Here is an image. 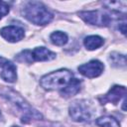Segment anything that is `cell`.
I'll list each match as a JSON object with an SVG mask.
<instances>
[{
    "label": "cell",
    "instance_id": "10",
    "mask_svg": "<svg viewBox=\"0 0 127 127\" xmlns=\"http://www.w3.org/2000/svg\"><path fill=\"white\" fill-rule=\"evenodd\" d=\"M80 84H81V81L79 79L71 78L69 80V82L61 89L62 96L66 97V98L70 97V96H73L74 94H76L80 90Z\"/></svg>",
    "mask_w": 127,
    "mask_h": 127
},
{
    "label": "cell",
    "instance_id": "14",
    "mask_svg": "<svg viewBox=\"0 0 127 127\" xmlns=\"http://www.w3.org/2000/svg\"><path fill=\"white\" fill-rule=\"evenodd\" d=\"M96 124L100 127H120L117 120L111 116H102L96 119Z\"/></svg>",
    "mask_w": 127,
    "mask_h": 127
},
{
    "label": "cell",
    "instance_id": "16",
    "mask_svg": "<svg viewBox=\"0 0 127 127\" xmlns=\"http://www.w3.org/2000/svg\"><path fill=\"white\" fill-rule=\"evenodd\" d=\"M9 13V5L4 1H0V19Z\"/></svg>",
    "mask_w": 127,
    "mask_h": 127
},
{
    "label": "cell",
    "instance_id": "18",
    "mask_svg": "<svg viewBox=\"0 0 127 127\" xmlns=\"http://www.w3.org/2000/svg\"><path fill=\"white\" fill-rule=\"evenodd\" d=\"M12 127H20V126H12Z\"/></svg>",
    "mask_w": 127,
    "mask_h": 127
},
{
    "label": "cell",
    "instance_id": "6",
    "mask_svg": "<svg viewBox=\"0 0 127 127\" xmlns=\"http://www.w3.org/2000/svg\"><path fill=\"white\" fill-rule=\"evenodd\" d=\"M0 35L8 42L10 43H16L21 41L24 36H25V32L22 28L18 27V26H6L4 28H2L0 30Z\"/></svg>",
    "mask_w": 127,
    "mask_h": 127
},
{
    "label": "cell",
    "instance_id": "3",
    "mask_svg": "<svg viewBox=\"0 0 127 127\" xmlns=\"http://www.w3.org/2000/svg\"><path fill=\"white\" fill-rule=\"evenodd\" d=\"M71 77H72L71 71L65 68H62L44 75L41 78L40 83L45 89L55 90L65 86L69 82Z\"/></svg>",
    "mask_w": 127,
    "mask_h": 127
},
{
    "label": "cell",
    "instance_id": "5",
    "mask_svg": "<svg viewBox=\"0 0 127 127\" xmlns=\"http://www.w3.org/2000/svg\"><path fill=\"white\" fill-rule=\"evenodd\" d=\"M103 70H104L103 64L97 60H92V61L78 66V71L82 75L89 77V78L99 76Z\"/></svg>",
    "mask_w": 127,
    "mask_h": 127
},
{
    "label": "cell",
    "instance_id": "9",
    "mask_svg": "<svg viewBox=\"0 0 127 127\" xmlns=\"http://www.w3.org/2000/svg\"><path fill=\"white\" fill-rule=\"evenodd\" d=\"M17 68L16 65L11 62H6L2 66L1 77L7 82H15L17 79Z\"/></svg>",
    "mask_w": 127,
    "mask_h": 127
},
{
    "label": "cell",
    "instance_id": "8",
    "mask_svg": "<svg viewBox=\"0 0 127 127\" xmlns=\"http://www.w3.org/2000/svg\"><path fill=\"white\" fill-rule=\"evenodd\" d=\"M32 58L34 61L46 62V61L54 60L56 58V54L45 47H37L32 52Z\"/></svg>",
    "mask_w": 127,
    "mask_h": 127
},
{
    "label": "cell",
    "instance_id": "12",
    "mask_svg": "<svg viewBox=\"0 0 127 127\" xmlns=\"http://www.w3.org/2000/svg\"><path fill=\"white\" fill-rule=\"evenodd\" d=\"M51 42L56 46H64L67 42V35L62 31H56L50 36Z\"/></svg>",
    "mask_w": 127,
    "mask_h": 127
},
{
    "label": "cell",
    "instance_id": "13",
    "mask_svg": "<svg viewBox=\"0 0 127 127\" xmlns=\"http://www.w3.org/2000/svg\"><path fill=\"white\" fill-rule=\"evenodd\" d=\"M110 64L117 67H124L126 65V58L124 55H120L118 53H112L109 56Z\"/></svg>",
    "mask_w": 127,
    "mask_h": 127
},
{
    "label": "cell",
    "instance_id": "1",
    "mask_svg": "<svg viewBox=\"0 0 127 127\" xmlns=\"http://www.w3.org/2000/svg\"><path fill=\"white\" fill-rule=\"evenodd\" d=\"M22 15L33 24L41 26L49 24L53 19V14L43 3L38 1L25 3L22 8Z\"/></svg>",
    "mask_w": 127,
    "mask_h": 127
},
{
    "label": "cell",
    "instance_id": "7",
    "mask_svg": "<svg viewBox=\"0 0 127 127\" xmlns=\"http://www.w3.org/2000/svg\"><path fill=\"white\" fill-rule=\"evenodd\" d=\"M126 94V88L121 85H114L112 86L109 91L104 95L103 102H111L113 104H117L118 101L124 97Z\"/></svg>",
    "mask_w": 127,
    "mask_h": 127
},
{
    "label": "cell",
    "instance_id": "19",
    "mask_svg": "<svg viewBox=\"0 0 127 127\" xmlns=\"http://www.w3.org/2000/svg\"><path fill=\"white\" fill-rule=\"evenodd\" d=\"M0 116H1V112H0Z\"/></svg>",
    "mask_w": 127,
    "mask_h": 127
},
{
    "label": "cell",
    "instance_id": "17",
    "mask_svg": "<svg viewBox=\"0 0 127 127\" xmlns=\"http://www.w3.org/2000/svg\"><path fill=\"white\" fill-rule=\"evenodd\" d=\"M6 62H7V60H6V59H4V58L0 57V66H3V64H4Z\"/></svg>",
    "mask_w": 127,
    "mask_h": 127
},
{
    "label": "cell",
    "instance_id": "15",
    "mask_svg": "<svg viewBox=\"0 0 127 127\" xmlns=\"http://www.w3.org/2000/svg\"><path fill=\"white\" fill-rule=\"evenodd\" d=\"M104 6H106V8H109L112 11H116V12H121L122 10L125 11L126 9V2L125 1H107L103 3Z\"/></svg>",
    "mask_w": 127,
    "mask_h": 127
},
{
    "label": "cell",
    "instance_id": "4",
    "mask_svg": "<svg viewBox=\"0 0 127 127\" xmlns=\"http://www.w3.org/2000/svg\"><path fill=\"white\" fill-rule=\"evenodd\" d=\"M78 16L87 24L94 25V26H100V27H106L110 24V18L107 14L99 11V10H93V11H82L78 13Z\"/></svg>",
    "mask_w": 127,
    "mask_h": 127
},
{
    "label": "cell",
    "instance_id": "2",
    "mask_svg": "<svg viewBox=\"0 0 127 127\" xmlns=\"http://www.w3.org/2000/svg\"><path fill=\"white\" fill-rule=\"evenodd\" d=\"M69 116L76 122H85L93 118L96 113V107L90 100L81 99L73 101L69 106Z\"/></svg>",
    "mask_w": 127,
    "mask_h": 127
},
{
    "label": "cell",
    "instance_id": "11",
    "mask_svg": "<svg viewBox=\"0 0 127 127\" xmlns=\"http://www.w3.org/2000/svg\"><path fill=\"white\" fill-rule=\"evenodd\" d=\"M104 43V40L99 37V36H88L86 38H84L83 40V45L84 47L89 50V51H93L96 50L98 48H100Z\"/></svg>",
    "mask_w": 127,
    "mask_h": 127
}]
</instances>
